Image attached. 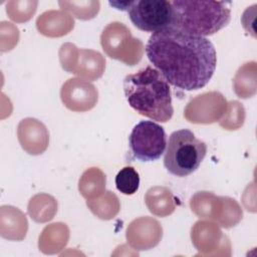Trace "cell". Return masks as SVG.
Segmentation results:
<instances>
[{
	"label": "cell",
	"mask_w": 257,
	"mask_h": 257,
	"mask_svg": "<svg viewBox=\"0 0 257 257\" xmlns=\"http://www.w3.org/2000/svg\"><path fill=\"white\" fill-rule=\"evenodd\" d=\"M146 54L167 82L182 90L206 86L217 66L216 50L208 38L176 28L153 33Z\"/></svg>",
	"instance_id": "obj_1"
},
{
	"label": "cell",
	"mask_w": 257,
	"mask_h": 257,
	"mask_svg": "<svg viewBox=\"0 0 257 257\" xmlns=\"http://www.w3.org/2000/svg\"><path fill=\"white\" fill-rule=\"evenodd\" d=\"M127 103L138 113L159 122H167L174 113L169 83L154 67L147 66L123 79Z\"/></svg>",
	"instance_id": "obj_2"
},
{
	"label": "cell",
	"mask_w": 257,
	"mask_h": 257,
	"mask_svg": "<svg viewBox=\"0 0 257 257\" xmlns=\"http://www.w3.org/2000/svg\"><path fill=\"white\" fill-rule=\"evenodd\" d=\"M174 12V24L183 32L209 36L226 27L231 20V2L204 0L171 1Z\"/></svg>",
	"instance_id": "obj_3"
},
{
	"label": "cell",
	"mask_w": 257,
	"mask_h": 257,
	"mask_svg": "<svg viewBox=\"0 0 257 257\" xmlns=\"http://www.w3.org/2000/svg\"><path fill=\"white\" fill-rule=\"evenodd\" d=\"M207 154V145L198 140L188 128L173 132L167 143L164 166L177 177L193 174L201 165Z\"/></svg>",
	"instance_id": "obj_4"
},
{
	"label": "cell",
	"mask_w": 257,
	"mask_h": 257,
	"mask_svg": "<svg viewBox=\"0 0 257 257\" xmlns=\"http://www.w3.org/2000/svg\"><path fill=\"white\" fill-rule=\"evenodd\" d=\"M132 23L145 32L157 33L172 28L174 12L171 1L137 0L128 9Z\"/></svg>",
	"instance_id": "obj_5"
},
{
	"label": "cell",
	"mask_w": 257,
	"mask_h": 257,
	"mask_svg": "<svg viewBox=\"0 0 257 257\" xmlns=\"http://www.w3.org/2000/svg\"><path fill=\"white\" fill-rule=\"evenodd\" d=\"M131 151L141 162L159 160L167 147V135L162 125L153 120L137 123L128 138Z\"/></svg>",
	"instance_id": "obj_6"
},
{
	"label": "cell",
	"mask_w": 257,
	"mask_h": 257,
	"mask_svg": "<svg viewBox=\"0 0 257 257\" xmlns=\"http://www.w3.org/2000/svg\"><path fill=\"white\" fill-rule=\"evenodd\" d=\"M100 42L104 52L127 65L137 64L143 55V43L132 36L131 31L119 22L109 23L102 31Z\"/></svg>",
	"instance_id": "obj_7"
},
{
	"label": "cell",
	"mask_w": 257,
	"mask_h": 257,
	"mask_svg": "<svg viewBox=\"0 0 257 257\" xmlns=\"http://www.w3.org/2000/svg\"><path fill=\"white\" fill-rule=\"evenodd\" d=\"M226 100L220 92L204 93L189 102L185 116L191 122L211 123L216 121L226 110Z\"/></svg>",
	"instance_id": "obj_8"
},
{
	"label": "cell",
	"mask_w": 257,
	"mask_h": 257,
	"mask_svg": "<svg viewBox=\"0 0 257 257\" xmlns=\"http://www.w3.org/2000/svg\"><path fill=\"white\" fill-rule=\"evenodd\" d=\"M61 99L64 105L74 111L91 109L97 101V90L91 83L78 79H68L61 88Z\"/></svg>",
	"instance_id": "obj_9"
},
{
	"label": "cell",
	"mask_w": 257,
	"mask_h": 257,
	"mask_svg": "<svg viewBox=\"0 0 257 257\" xmlns=\"http://www.w3.org/2000/svg\"><path fill=\"white\" fill-rule=\"evenodd\" d=\"M18 139L22 148L31 155L42 154L48 146L46 127L35 118H25L20 121Z\"/></svg>",
	"instance_id": "obj_10"
},
{
	"label": "cell",
	"mask_w": 257,
	"mask_h": 257,
	"mask_svg": "<svg viewBox=\"0 0 257 257\" xmlns=\"http://www.w3.org/2000/svg\"><path fill=\"white\" fill-rule=\"evenodd\" d=\"M74 25L72 17L59 10H50L41 14L36 21L37 29L45 36L55 37L67 34Z\"/></svg>",
	"instance_id": "obj_11"
},
{
	"label": "cell",
	"mask_w": 257,
	"mask_h": 257,
	"mask_svg": "<svg viewBox=\"0 0 257 257\" xmlns=\"http://www.w3.org/2000/svg\"><path fill=\"white\" fill-rule=\"evenodd\" d=\"M146 204L153 214L161 217L170 215L175 210L172 194L164 187L151 188L146 195Z\"/></svg>",
	"instance_id": "obj_12"
},
{
	"label": "cell",
	"mask_w": 257,
	"mask_h": 257,
	"mask_svg": "<svg viewBox=\"0 0 257 257\" xmlns=\"http://www.w3.org/2000/svg\"><path fill=\"white\" fill-rule=\"evenodd\" d=\"M80 56V65L74 73L82 75L89 79H96L102 75L104 69V59L101 54L92 50H78Z\"/></svg>",
	"instance_id": "obj_13"
},
{
	"label": "cell",
	"mask_w": 257,
	"mask_h": 257,
	"mask_svg": "<svg viewBox=\"0 0 257 257\" xmlns=\"http://www.w3.org/2000/svg\"><path fill=\"white\" fill-rule=\"evenodd\" d=\"M104 186L105 176L97 168H91L85 171L79 180V191L86 199L100 195Z\"/></svg>",
	"instance_id": "obj_14"
},
{
	"label": "cell",
	"mask_w": 257,
	"mask_h": 257,
	"mask_svg": "<svg viewBox=\"0 0 257 257\" xmlns=\"http://www.w3.org/2000/svg\"><path fill=\"white\" fill-rule=\"evenodd\" d=\"M58 5L63 10L72 13L76 18L87 20L97 14L100 3L99 1H59Z\"/></svg>",
	"instance_id": "obj_15"
},
{
	"label": "cell",
	"mask_w": 257,
	"mask_h": 257,
	"mask_svg": "<svg viewBox=\"0 0 257 257\" xmlns=\"http://www.w3.org/2000/svg\"><path fill=\"white\" fill-rule=\"evenodd\" d=\"M115 187L123 195H134L140 187V175L135 168L127 166L115 176Z\"/></svg>",
	"instance_id": "obj_16"
},
{
	"label": "cell",
	"mask_w": 257,
	"mask_h": 257,
	"mask_svg": "<svg viewBox=\"0 0 257 257\" xmlns=\"http://www.w3.org/2000/svg\"><path fill=\"white\" fill-rule=\"evenodd\" d=\"M37 1H9L6 4V12L8 16L16 22L28 21L36 11Z\"/></svg>",
	"instance_id": "obj_17"
},
{
	"label": "cell",
	"mask_w": 257,
	"mask_h": 257,
	"mask_svg": "<svg viewBox=\"0 0 257 257\" xmlns=\"http://www.w3.org/2000/svg\"><path fill=\"white\" fill-rule=\"evenodd\" d=\"M254 74H255V69H253L251 73H248L247 64L241 67L237 72L235 81H234V87H235L234 89L239 97L247 98L255 93V87H256L255 80L248 81V78Z\"/></svg>",
	"instance_id": "obj_18"
},
{
	"label": "cell",
	"mask_w": 257,
	"mask_h": 257,
	"mask_svg": "<svg viewBox=\"0 0 257 257\" xmlns=\"http://www.w3.org/2000/svg\"><path fill=\"white\" fill-rule=\"evenodd\" d=\"M86 204L89 207V209L96 216H98V218L100 217V215L103 211V208H107L113 216H115L117 214L118 209H119L118 200H117L116 196L113 195L111 192H106L105 196H103L99 200H94V201L87 200Z\"/></svg>",
	"instance_id": "obj_19"
},
{
	"label": "cell",
	"mask_w": 257,
	"mask_h": 257,
	"mask_svg": "<svg viewBox=\"0 0 257 257\" xmlns=\"http://www.w3.org/2000/svg\"><path fill=\"white\" fill-rule=\"evenodd\" d=\"M133 2L134 1H109L108 4L117 10H121V11L127 10L128 11L131 6L133 5Z\"/></svg>",
	"instance_id": "obj_20"
}]
</instances>
